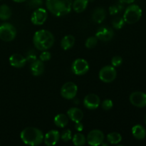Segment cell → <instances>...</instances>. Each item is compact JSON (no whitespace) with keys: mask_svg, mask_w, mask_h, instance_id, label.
<instances>
[{"mask_svg":"<svg viewBox=\"0 0 146 146\" xmlns=\"http://www.w3.org/2000/svg\"><path fill=\"white\" fill-rule=\"evenodd\" d=\"M72 0H46V5L48 11L56 17H63L71 11Z\"/></svg>","mask_w":146,"mask_h":146,"instance_id":"6da1fadb","label":"cell"},{"mask_svg":"<svg viewBox=\"0 0 146 146\" xmlns=\"http://www.w3.org/2000/svg\"><path fill=\"white\" fill-rule=\"evenodd\" d=\"M33 41L36 48L43 51L48 50L54 45L55 38L52 33L49 31L41 29L34 34Z\"/></svg>","mask_w":146,"mask_h":146,"instance_id":"7a4b0ae2","label":"cell"},{"mask_svg":"<svg viewBox=\"0 0 146 146\" xmlns=\"http://www.w3.org/2000/svg\"><path fill=\"white\" fill-rule=\"evenodd\" d=\"M20 137L24 143L31 146L40 145L44 138L42 131L34 127L24 128L21 132Z\"/></svg>","mask_w":146,"mask_h":146,"instance_id":"3957f363","label":"cell"},{"mask_svg":"<svg viewBox=\"0 0 146 146\" xmlns=\"http://www.w3.org/2000/svg\"><path fill=\"white\" fill-rule=\"evenodd\" d=\"M142 17V9L136 4H131L127 7L124 12L123 19L125 23L129 24H133L138 22Z\"/></svg>","mask_w":146,"mask_h":146,"instance_id":"277c9868","label":"cell"},{"mask_svg":"<svg viewBox=\"0 0 146 146\" xmlns=\"http://www.w3.org/2000/svg\"><path fill=\"white\" fill-rule=\"evenodd\" d=\"M17 36V29L10 23H3L0 25V38L4 41H11Z\"/></svg>","mask_w":146,"mask_h":146,"instance_id":"5b68a950","label":"cell"},{"mask_svg":"<svg viewBox=\"0 0 146 146\" xmlns=\"http://www.w3.org/2000/svg\"><path fill=\"white\" fill-rule=\"evenodd\" d=\"M116 70L113 66H106L99 71V78L104 83H111L115 79Z\"/></svg>","mask_w":146,"mask_h":146,"instance_id":"8992f818","label":"cell"},{"mask_svg":"<svg viewBox=\"0 0 146 146\" xmlns=\"http://www.w3.org/2000/svg\"><path fill=\"white\" fill-rule=\"evenodd\" d=\"M86 141L90 145L98 146L101 145L104 141V133L98 129L93 130L88 133Z\"/></svg>","mask_w":146,"mask_h":146,"instance_id":"52a82bcc","label":"cell"},{"mask_svg":"<svg viewBox=\"0 0 146 146\" xmlns=\"http://www.w3.org/2000/svg\"><path fill=\"white\" fill-rule=\"evenodd\" d=\"M89 70V64L84 58H77L72 64V71L76 75L82 76Z\"/></svg>","mask_w":146,"mask_h":146,"instance_id":"ba28073f","label":"cell"},{"mask_svg":"<svg viewBox=\"0 0 146 146\" xmlns=\"http://www.w3.org/2000/svg\"><path fill=\"white\" fill-rule=\"evenodd\" d=\"M78 92V87L74 83L67 82L62 86L61 94L66 99H73L76 96Z\"/></svg>","mask_w":146,"mask_h":146,"instance_id":"9c48e42d","label":"cell"},{"mask_svg":"<svg viewBox=\"0 0 146 146\" xmlns=\"http://www.w3.org/2000/svg\"><path fill=\"white\" fill-rule=\"evenodd\" d=\"M48 13L44 8H37L31 14V21L34 25H42L46 21Z\"/></svg>","mask_w":146,"mask_h":146,"instance_id":"30bf717a","label":"cell"},{"mask_svg":"<svg viewBox=\"0 0 146 146\" xmlns=\"http://www.w3.org/2000/svg\"><path fill=\"white\" fill-rule=\"evenodd\" d=\"M130 102L134 106L138 108H144L146 106V94L141 91H136L131 94L129 97Z\"/></svg>","mask_w":146,"mask_h":146,"instance_id":"8fae6325","label":"cell"},{"mask_svg":"<svg viewBox=\"0 0 146 146\" xmlns=\"http://www.w3.org/2000/svg\"><path fill=\"white\" fill-rule=\"evenodd\" d=\"M84 106L90 110H94L98 108L101 104V100L96 94H88L85 96L84 100Z\"/></svg>","mask_w":146,"mask_h":146,"instance_id":"7c38bea8","label":"cell"},{"mask_svg":"<svg viewBox=\"0 0 146 146\" xmlns=\"http://www.w3.org/2000/svg\"><path fill=\"white\" fill-rule=\"evenodd\" d=\"M114 36L113 30L109 27L103 26L100 27L97 31L96 36L102 41H108L113 38Z\"/></svg>","mask_w":146,"mask_h":146,"instance_id":"4fadbf2b","label":"cell"},{"mask_svg":"<svg viewBox=\"0 0 146 146\" xmlns=\"http://www.w3.org/2000/svg\"><path fill=\"white\" fill-rule=\"evenodd\" d=\"M61 135L60 133L56 130H51L48 131L44 137V143L48 146L54 145L58 142Z\"/></svg>","mask_w":146,"mask_h":146,"instance_id":"5bb4252c","label":"cell"},{"mask_svg":"<svg viewBox=\"0 0 146 146\" xmlns=\"http://www.w3.org/2000/svg\"><path fill=\"white\" fill-rule=\"evenodd\" d=\"M25 57L19 54H14L9 57V63L11 66L15 68H22L27 64Z\"/></svg>","mask_w":146,"mask_h":146,"instance_id":"9a60e30c","label":"cell"},{"mask_svg":"<svg viewBox=\"0 0 146 146\" xmlns=\"http://www.w3.org/2000/svg\"><path fill=\"white\" fill-rule=\"evenodd\" d=\"M67 114H68V117L74 122L77 123L80 122L82 121L83 118H84V113L76 107H73L68 109L67 111Z\"/></svg>","mask_w":146,"mask_h":146,"instance_id":"2e32d148","label":"cell"},{"mask_svg":"<svg viewBox=\"0 0 146 146\" xmlns=\"http://www.w3.org/2000/svg\"><path fill=\"white\" fill-rule=\"evenodd\" d=\"M31 74L35 76H38L41 75L44 71V62L41 60H36V61H33L31 64Z\"/></svg>","mask_w":146,"mask_h":146,"instance_id":"e0dca14e","label":"cell"},{"mask_svg":"<svg viewBox=\"0 0 146 146\" xmlns=\"http://www.w3.org/2000/svg\"><path fill=\"white\" fill-rule=\"evenodd\" d=\"M106 14V11L102 7H98L94 11L92 14V19L94 22L101 24L105 20Z\"/></svg>","mask_w":146,"mask_h":146,"instance_id":"ac0fdd59","label":"cell"},{"mask_svg":"<svg viewBox=\"0 0 146 146\" xmlns=\"http://www.w3.org/2000/svg\"><path fill=\"white\" fill-rule=\"evenodd\" d=\"M132 134L136 139L143 140L146 136V131L141 125H135L132 128Z\"/></svg>","mask_w":146,"mask_h":146,"instance_id":"d6986e66","label":"cell"},{"mask_svg":"<svg viewBox=\"0 0 146 146\" xmlns=\"http://www.w3.org/2000/svg\"><path fill=\"white\" fill-rule=\"evenodd\" d=\"M75 44V38L72 35H66L62 38L61 46L64 50H68L74 46Z\"/></svg>","mask_w":146,"mask_h":146,"instance_id":"ffe728a7","label":"cell"},{"mask_svg":"<svg viewBox=\"0 0 146 146\" xmlns=\"http://www.w3.org/2000/svg\"><path fill=\"white\" fill-rule=\"evenodd\" d=\"M88 0H74L72 4L73 9L77 13H81L85 11L88 7Z\"/></svg>","mask_w":146,"mask_h":146,"instance_id":"44dd1931","label":"cell"},{"mask_svg":"<svg viewBox=\"0 0 146 146\" xmlns=\"http://www.w3.org/2000/svg\"><path fill=\"white\" fill-rule=\"evenodd\" d=\"M54 123L58 128H64L68 123V117L63 113L58 114L54 118Z\"/></svg>","mask_w":146,"mask_h":146,"instance_id":"7402d4cb","label":"cell"},{"mask_svg":"<svg viewBox=\"0 0 146 146\" xmlns=\"http://www.w3.org/2000/svg\"><path fill=\"white\" fill-rule=\"evenodd\" d=\"M11 10L9 7L6 4L0 6V19L7 20L11 17Z\"/></svg>","mask_w":146,"mask_h":146,"instance_id":"603a6c76","label":"cell"},{"mask_svg":"<svg viewBox=\"0 0 146 146\" xmlns=\"http://www.w3.org/2000/svg\"><path fill=\"white\" fill-rule=\"evenodd\" d=\"M107 141L111 144H118L122 141V136L118 133H110L107 135Z\"/></svg>","mask_w":146,"mask_h":146,"instance_id":"cb8c5ba5","label":"cell"},{"mask_svg":"<svg viewBox=\"0 0 146 146\" xmlns=\"http://www.w3.org/2000/svg\"><path fill=\"white\" fill-rule=\"evenodd\" d=\"M86 137L81 133H76L73 137V143L76 146L84 145L86 143Z\"/></svg>","mask_w":146,"mask_h":146,"instance_id":"d4e9b609","label":"cell"},{"mask_svg":"<svg viewBox=\"0 0 146 146\" xmlns=\"http://www.w3.org/2000/svg\"><path fill=\"white\" fill-rule=\"evenodd\" d=\"M125 21H124L123 18L120 17H117L114 18L112 21V25L113 27L116 29H120L123 28V27L125 24Z\"/></svg>","mask_w":146,"mask_h":146,"instance_id":"484cf974","label":"cell"},{"mask_svg":"<svg viewBox=\"0 0 146 146\" xmlns=\"http://www.w3.org/2000/svg\"><path fill=\"white\" fill-rule=\"evenodd\" d=\"M98 44V38L96 36H91L87 38L86 41V46L88 48H94Z\"/></svg>","mask_w":146,"mask_h":146,"instance_id":"4316f807","label":"cell"},{"mask_svg":"<svg viewBox=\"0 0 146 146\" xmlns=\"http://www.w3.org/2000/svg\"><path fill=\"white\" fill-rule=\"evenodd\" d=\"M61 138L64 142H68V141L71 140L72 135H71V131L69 129H66L61 133Z\"/></svg>","mask_w":146,"mask_h":146,"instance_id":"83f0119b","label":"cell"},{"mask_svg":"<svg viewBox=\"0 0 146 146\" xmlns=\"http://www.w3.org/2000/svg\"><path fill=\"white\" fill-rule=\"evenodd\" d=\"M113 106V103L111 99H106L103 101L102 104H101V107L105 111H108V110L111 109Z\"/></svg>","mask_w":146,"mask_h":146,"instance_id":"f1b7e54d","label":"cell"},{"mask_svg":"<svg viewBox=\"0 0 146 146\" xmlns=\"http://www.w3.org/2000/svg\"><path fill=\"white\" fill-rule=\"evenodd\" d=\"M123 58L120 56H115L112 58L111 60V64L112 66L114 67H118L122 64Z\"/></svg>","mask_w":146,"mask_h":146,"instance_id":"f546056e","label":"cell"},{"mask_svg":"<svg viewBox=\"0 0 146 146\" xmlns=\"http://www.w3.org/2000/svg\"><path fill=\"white\" fill-rule=\"evenodd\" d=\"M42 4V0H29V6L31 8H39Z\"/></svg>","mask_w":146,"mask_h":146,"instance_id":"4dcf8cb0","label":"cell"},{"mask_svg":"<svg viewBox=\"0 0 146 146\" xmlns=\"http://www.w3.org/2000/svg\"><path fill=\"white\" fill-rule=\"evenodd\" d=\"M51 53L46 50V51H43V52L40 54L39 59L42 61L43 62H44V61H48V60L51 59Z\"/></svg>","mask_w":146,"mask_h":146,"instance_id":"1f68e13d","label":"cell"},{"mask_svg":"<svg viewBox=\"0 0 146 146\" xmlns=\"http://www.w3.org/2000/svg\"><path fill=\"white\" fill-rule=\"evenodd\" d=\"M26 59H27V61H30V62H31V63H32L33 61H36V56L34 51H29V52L27 53Z\"/></svg>","mask_w":146,"mask_h":146,"instance_id":"d6a6232c","label":"cell"},{"mask_svg":"<svg viewBox=\"0 0 146 146\" xmlns=\"http://www.w3.org/2000/svg\"><path fill=\"white\" fill-rule=\"evenodd\" d=\"M118 11H119V8H118L117 6L113 5V6H111V7H109V12L111 15L116 14Z\"/></svg>","mask_w":146,"mask_h":146,"instance_id":"836d02e7","label":"cell"},{"mask_svg":"<svg viewBox=\"0 0 146 146\" xmlns=\"http://www.w3.org/2000/svg\"><path fill=\"white\" fill-rule=\"evenodd\" d=\"M75 128L76 131H78V132H81V131H82L83 129H84V124H83L81 121H80V122L76 123Z\"/></svg>","mask_w":146,"mask_h":146,"instance_id":"e575fe53","label":"cell"},{"mask_svg":"<svg viewBox=\"0 0 146 146\" xmlns=\"http://www.w3.org/2000/svg\"><path fill=\"white\" fill-rule=\"evenodd\" d=\"M121 2L125 3V4H132L135 0H121Z\"/></svg>","mask_w":146,"mask_h":146,"instance_id":"d590c367","label":"cell"},{"mask_svg":"<svg viewBox=\"0 0 146 146\" xmlns=\"http://www.w3.org/2000/svg\"><path fill=\"white\" fill-rule=\"evenodd\" d=\"M12 1H15V2H17V3H21V2H24V1H27V0H12Z\"/></svg>","mask_w":146,"mask_h":146,"instance_id":"8d00e7d4","label":"cell"},{"mask_svg":"<svg viewBox=\"0 0 146 146\" xmlns=\"http://www.w3.org/2000/svg\"><path fill=\"white\" fill-rule=\"evenodd\" d=\"M145 123H146V115H145Z\"/></svg>","mask_w":146,"mask_h":146,"instance_id":"74e56055","label":"cell"},{"mask_svg":"<svg viewBox=\"0 0 146 146\" xmlns=\"http://www.w3.org/2000/svg\"><path fill=\"white\" fill-rule=\"evenodd\" d=\"M145 94H146V93H145Z\"/></svg>","mask_w":146,"mask_h":146,"instance_id":"f35d334b","label":"cell"}]
</instances>
